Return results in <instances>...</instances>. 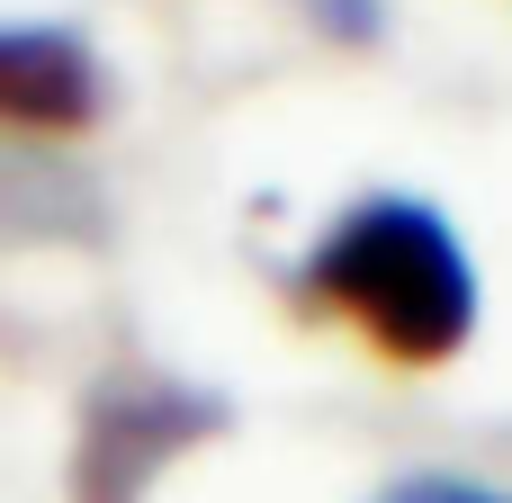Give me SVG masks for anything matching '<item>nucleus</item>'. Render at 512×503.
Wrapping results in <instances>:
<instances>
[{"instance_id": "nucleus-3", "label": "nucleus", "mask_w": 512, "mask_h": 503, "mask_svg": "<svg viewBox=\"0 0 512 503\" xmlns=\"http://www.w3.org/2000/svg\"><path fill=\"white\" fill-rule=\"evenodd\" d=\"M108 81L72 27H0V126L9 135H81L99 126Z\"/></svg>"}, {"instance_id": "nucleus-1", "label": "nucleus", "mask_w": 512, "mask_h": 503, "mask_svg": "<svg viewBox=\"0 0 512 503\" xmlns=\"http://www.w3.org/2000/svg\"><path fill=\"white\" fill-rule=\"evenodd\" d=\"M297 297L315 315H342L378 360L396 369H441L477 342V261L450 234V216L432 198L378 189L360 207H342L315 252L297 261Z\"/></svg>"}, {"instance_id": "nucleus-5", "label": "nucleus", "mask_w": 512, "mask_h": 503, "mask_svg": "<svg viewBox=\"0 0 512 503\" xmlns=\"http://www.w3.org/2000/svg\"><path fill=\"white\" fill-rule=\"evenodd\" d=\"M306 9L333 45H378L387 36V0H306Z\"/></svg>"}, {"instance_id": "nucleus-2", "label": "nucleus", "mask_w": 512, "mask_h": 503, "mask_svg": "<svg viewBox=\"0 0 512 503\" xmlns=\"http://www.w3.org/2000/svg\"><path fill=\"white\" fill-rule=\"evenodd\" d=\"M216 432H225V405L207 387H180L162 369H108L72 432V503H144L162 468H180Z\"/></svg>"}, {"instance_id": "nucleus-6", "label": "nucleus", "mask_w": 512, "mask_h": 503, "mask_svg": "<svg viewBox=\"0 0 512 503\" xmlns=\"http://www.w3.org/2000/svg\"><path fill=\"white\" fill-rule=\"evenodd\" d=\"M378 503H512L504 486H477V477H405V486H387Z\"/></svg>"}, {"instance_id": "nucleus-4", "label": "nucleus", "mask_w": 512, "mask_h": 503, "mask_svg": "<svg viewBox=\"0 0 512 503\" xmlns=\"http://www.w3.org/2000/svg\"><path fill=\"white\" fill-rule=\"evenodd\" d=\"M0 243H99V198L54 144L0 153Z\"/></svg>"}]
</instances>
